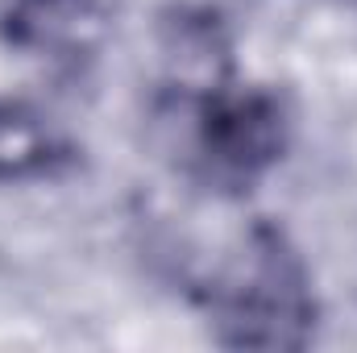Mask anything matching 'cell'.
Listing matches in <instances>:
<instances>
[{"instance_id": "5b68a950", "label": "cell", "mask_w": 357, "mask_h": 353, "mask_svg": "<svg viewBox=\"0 0 357 353\" xmlns=\"http://www.w3.org/2000/svg\"><path fill=\"white\" fill-rule=\"evenodd\" d=\"M50 158H54V142L46 125L17 104H0V183L42 175Z\"/></svg>"}, {"instance_id": "277c9868", "label": "cell", "mask_w": 357, "mask_h": 353, "mask_svg": "<svg viewBox=\"0 0 357 353\" xmlns=\"http://www.w3.org/2000/svg\"><path fill=\"white\" fill-rule=\"evenodd\" d=\"M167 75L183 96H212L233 84V42L212 8H171L158 25Z\"/></svg>"}, {"instance_id": "7a4b0ae2", "label": "cell", "mask_w": 357, "mask_h": 353, "mask_svg": "<svg viewBox=\"0 0 357 353\" xmlns=\"http://www.w3.org/2000/svg\"><path fill=\"white\" fill-rule=\"evenodd\" d=\"M287 108L270 91H237L233 84L195 96V167L212 187L250 191L287 150Z\"/></svg>"}, {"instance_id": "6da1fadb", "label": "cell", "mask_w": 357, "mask_h": 353, "mask_svg": "<svg viewBox=\"0 0 357 353\" xmlns=\"http://www.w3.org/2000/svg\"><path fill=\"white\" fill-rule=\"evenodd\" d=\"M216 337L233 350H299L316 329L307 266L270 225L245 237V250L212 295Z\"/></svg>"}, {"instance_id": "3957f363", "label": "cell", "mask_w": 357, "mask_h": 353, "mask_svg": "<svg viewBox=\"0 0 357 353\" xmlns=\"http://www.w3.org/2000/svg\"><path fill=\"white\" fill-rule=\"evenodd\" d=\"M104 0H4L0 38L25 54L79 59L104 38Z\"/></svg>"}]
</instances>
